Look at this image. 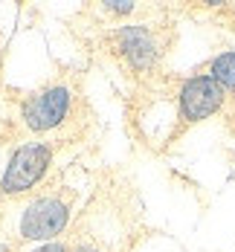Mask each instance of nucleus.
I'll use <instances>...</instances> for the list:
<instances>
[{
    "label": "nucleus",
    "instance_id": "1",
    "mask_svg": "<svg viewBox=\"0 0 235 252\" xmlns=\"http://www.w3.org/2000/svg\"><path fill=\"white\" fill-rule=\"evenodd\" d=\"M52 162V145L47 142H26L9 157V165L0 180L3 194H24L29 191Z\"/></svg>",
    "mask_w": 235,
    "mask_h": 252
},
{
    "label": "nucleus",
    "instance_id": "2",
    "mask_svg": "<svg viewBox=\"0 0 235 252\" xmlns=\"http://www.w3.org/2000/svg\"><path fill=\"white\" fill-rule=\"evenodd\" d=\"M70 101H73V96H70L67 87H47V90L29 96V99L21 104V119H24V125L29 127V130H35V133L52 130V127H58L67 119Z\"/></svg>",
    "mask_w": 235,
    "mask_h": 252
},
{
    "label": "nucleus",
    "instance_id": "3",
    "mask_svg": "<svg viewBox=\"0 0 235 252\" xmlns=\"http://www.w3.org/2000/svg\"><path fill=\"white\" fill-rule=\"evenodd\" d=\"M70 220V209L67 203L58 197H38L24 209L21 218V238L26 241H50L55 235H61Z\"/></svg>",
    "mask_w": 235,
    "mask_h": 252
},
{
    "label": "nucleus",
    "instance_id": "4",
    "mask_svg": "<svg viewBox=\"0 0 235 252\" xmlns=\"http://www.w3.org/2000/svg\"><path fill=\"white\" fill-rule=\"evenodd\" d=\"M224 104V90L212 76H192L177 93V107L186 122H203Z\"/></svg>",
    "mask_w": 235,
    "mask_h": 252
},
{
    "label": "nucleus",
    "instance_id": "5",
    "mask_svg": "<svg viewBox=\"0 0 235 252\" xmlns=\"http://www.w3.org/2000/svg\"><path fill=\"white\" fill-rule=\"evenodd\" d=\"M116 50L122 52V58L134 70H151L160 55L154 32L145 26H122L116 32Z\"/></svg>",
    "mask_w": 235,
    "mask_h": 252
},
{
    "label": "nucleus",
    "instance_id": "6",
    "mask_svg": "<svg viewBox=\"0 0 235 252\" xmlns=\"http://www.w3.org/2000/svg\"><path fill=\"white\" fill-rule=\"evenodd\" d=\"M209 76L221 84V90L235 93V52H221V55L212 61Z\"/></svg>",
    "mask_w": 235,
    "mask_h": 252
},
{
    "label": "nucleus",
    "instance_id": "7",
    "mask_svg": "<svg viewBox=\"0 0 235 252\" xmlns=\"http://www.w3.org/2000/svg\"><path fill=\"white\" fill-rule=\"evenodd\" d=\"M104 9L113 12V15H128V12H134V3H128V0H107Z\"/></svg>",
    "mask_w": 235,
    "mask_h": 252
},
{
    "label": "nucleus",
    "instance_id": "8",
    "mask_svg": "<svg viewBox=\"0 0 235 252\" xmlns=\"http://www.w3.org/2000/svg\"><path fill=\"white\" fill-rule=\"evenodd\" d=\"M32 252H67V250H64V244H44V247H38Z\"/></svg>",
    "mask_w": 235,
    "mask_h": 252
},
{
    "label": "nucleus",
    "instance_id": "9",
    "mask_svg": "<svg viewBox=\"0 0 235 252\" xmlns=\"http://www.w3.org/2000/svg\"><path fill=\"white\" fill-rule=\"evenodd\" d=\"M73 252H99V250H96L93 244H78V247H76Z\"/></svg>",
    "mask_w": 235,
    "mask_h": 252
}]
</instances>
